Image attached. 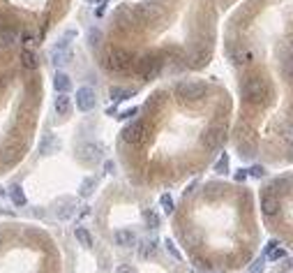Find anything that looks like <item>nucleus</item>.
<instances>
[{"label":"nucleus","instance_id":"nucleus-1","mask_svg":"<svg viewBox=\"0 0 293 273\" xmlns=\"http://www.w3.org/2000/svg\"><path fill=\"white\" fill-rule=\"evenodd\" d=\"M240 91H243V97L247 104H263V102L270 97V86L261 74L247 76V79L243 81Z\"/></svg>","mask_w":293,"mask_h":273},{"label":"nucleus","instance_id":"nucleus-2","mask_svg":"<svg viewBox=\"0 0 293 273\" xmlns=\"http://www.w3.org/2000/svg\"><path fill=\"white\" fill-rule=\"evenodd\" d=\"M208 93V86L203 81H180L175 86V97L183 102H201Z\"/></svg>","mask_w":293,"mask_h":273},{"label":"nucleus","instance_id":"nucleus-3","mask_svg":"<svg viewBox=\"0 0 293 273\" xmlns=\"http://www.w3.org/2000/svg\"><path fill=\"white\" fill-rule=\"evenodd\" d=\"M104 65H106V70H111V72H127V70H132L136 63H134V56H132L129 51L111 49L104 58Z\"/></svg>","mask_w":293,"mask_h":273},{"label":"nucleus","instance_id":"nucleus-4","mask_svg":"<svg viewBox=\"0 0 293 273\" xmlns=\"http://www.w3.org/2000/svg\"><path fill=\"white\" fill-rule=\"evenodd\" d=\"M79 160L83 165H97V162L104 160V146L97 142H85L79 146Z\"/></svg>","mask_w":293,"mask_h":273},{"label":"nucleus","instance_id":"nucleus-5","mask_svg":"<svg viewBox=\"0 0 293 273\" xmlns=\"http://www.w3.org/2000/svg\"><path fill=\"white\" fill-rule=\"evenodd\" d=\"M224 139H226V130H224V125H219V123L210 125L208 130L201 134V144H203L208 151H217L224 144Z\"/></svg>","mask_w":293,"mask_h":273},{"label":"nucleus","instance_id":"nucleus-6","mask_svg":"<svg viewBox=\"0 0 293 273\" xmlns=\"http://www.w3.org/2000/svg\"><path fill=\"white\" fill-rule=\"evenodd\" d=\"M134 67H136V72H139L141 79L150 81V79H155V76L162 72V58H157V56H145V58H141V61H136Z\"/></svg>","mask_w":293,"mask_h":273},{"label":"nucleus","instance_id":"nucleus-7","mask_svg":"<svg viewBox=\"0 0 293 273\" xmlns=\"http://www.w3.org/2000/svg\"><path fill=\"white\" fill-rule=\"evenodd\" d=\"M74 100H76V109L79 112H93L95 109V104H97V95H95V91L90 86H81L79 91H76V95H74Z\"/></svg>","mask_w":293,"mask_h":273},{"label":"nucleus","instance_id":"nucleus-8","mask_svg":"<svg viewBox=\"0 0 293 273\" xmlns=\"http://www.w3.org/2000/svg\"><path fill=\"white\" fill-rule=\"evenodd\" d=\"M145 132H148V125H145L143 121L129 123V125L123 130V142H127V144H141V142H143V137H145Z\"/></svg>","mask_w":293,"mask_h":273},{"label":"nucleus","instance_id":"nucleus-9","mask_svg":"<svg viewBox=\"0 0 293 273\" xmlns=\"http://www.w3.org/2000/svg\"><path fill=\"white\" fill-rule=\"evenodd\" d=\"M49 58H51V63H53L55 67L65 65V63H67V58H70V44H67L65 40H60L55 46H51Z\"/></svg>","mask_w":293,"mask_h":273},{"label":"nucleus","instance_id":"nucleus-10","mask_svg":"<svg viewBox=\"0 0 293 273\" xmlns=\"http://www.w3.org/2000/svg\"><path fill=\"white\" fill-rule=\"evenodd\" d=\"M136 14H139L141 21H155L162 16V7L157 3H150V0H143L139 7H136Z\"/></svg>","mask_w":293,"mask_h":273},{"label":"nucleus","instance_id":"nucleus-11","mask_svg":"<svg viewBox=\"0 0 293 273\" xmlns=\"http://www.w3.org/2000/svg\"><path fill=\"white\" fill-rule=\"evenodd\" d=\"M261 211H263V215L273 217L279 211V199L273 193H263L261 195Z\"/></svg>","mask_w":293,"mask_h":273},{"label":"nucleus","instance_id":"nucleus-12","mask_svg":"<svg viewBox=\"0 0 293 273\" xmlns=\"http://www.w3.org/2000/svg\"><path fill=\"white\" fill-rule=\"evenodd\" d=\"M229 53H231V61H233L236 65H247V63H252V51H249L247 46H243V44L233 46Z\"/></svg>","mask_w":293,"mask_h":273},{"label":"nucleus","instance_id":"nucleus-13","mask_svg":"<svg viewBox=\"0 0 293 273\" xmlns=\"http://www.w3.org/2000/svg\"><path fill=\"white\" fill-rule=\"evenodd\" d=\"M113 241L120 248H132L136 243V236H134V232H129V229H118V232L113 234Z\"/></svg>","mask_w":293,"mask_h":273},{"label":"nucleus","instance_id":"nucleus-14","mask_svg":"<svg viewBox=\"0 0 293 273\" xmlns=\"http://www.w3.org/2000/svg\"><path fill=\"white\" fill-rule=\"evenodd\" d=\"M76 213V204L72 202V199H67V202H60L58 208H55V215H58V220H70V217H74Z\"/></svg>","mask_w":293,"mask_h":273},{"label":"nucleus","instance_id":"nucleus-15","mask_svg":"<svg viewBox=\"0 0 293 273\" xmlns=\"http://www.w3.org/2000/svg\"><path fill=\"white\" fill-rule=\"evenodd\" d=\"M21 157V146H5L3 151H0V160H3V165H14L16 160Z\"/></svg>","mask_w":293,"mask_h":273},{"label":"nucleus","instance_id":"nucleus-16","mask_svg":"<svg viewBox=\"0 0 293 273\" xmlns=\"http://www.w3.org/2000/svg\"><path fill=\"white\" fill-rule=\"evenodd\" d=\"M53 88H55L58 93H70V88H72L70 74H65V72H55V76H53Z\"/></svg>","mask_w":293,"mask_h":273},{"label":"nucleus","instance_id":"nucleus-17","mask_svg":"<svg viewBox=\"0 0 293 273\" xmlns=\"http://www.w3.org/2000/svg\"><path fill=\"white\" fill-rule=\"evenodd\" d=\"M16 40H19V33H16L14 28H3V31H0V46H3V49L16 44Z\"/></svg>","mask_w":293,"mask_h":273},{"label":"nucleus","instance_id":"nucleus-18","mask_svg":"<svg viewBox=\"0 0 293 273\" xmlns=\"http://www.w3.org/2000/svg\"><path fill=\"white\" fill-rule=\"evenodd\" d=\"M53 106H55V112H58L60 116H67V114H70V109H72V102H70V97H67V93H58Z\"/></svg>","mask_w":293,"mask_h":273},{"label":"nucleus","instance_id":"nucleus-19","mask_svg":"<svg viewBox=\"0 0 293 273\" xmlns=\"http://www.w3.org/2000/svg\"><path fill=\"white\" fill-rule=\"evenodd\" d=\"M155 253H157V241L155 238H148V241H143L139 245V255H141V259H150V257H155Z\"/></svg>","mask_w":293,"mask_h":273},{"label":"nucleus","instance_id":"nucleus-20","mask_svg":"<svg viewBox=\"0 0 293 273\" xmlns=\"http://www.w3.org/2000/svg\"><path fill=\"white\" fill-rule=\"evenodd\" d=\"M55 148H58V139H55V134H46L44 139L40 142V153H42V155H49V153H53Z\"/></svg>","mask_w":293,"mask_h":273},{"label":"nucleus","instance_id":"nucleus-21","mask_svg":"<svg viewBox=\"0 0 293 273\" xmlns=\"http://www.w3.org/2000/svg\"><path fill=\"white\" fill-rule=\"evenodd\" d=\"M109 95H111V100H113V102H123V100H127V97L134 95V91H129V88H120V86H111Z\"/></svg>","mask_w":293,"mask_h":273},{"label":"nucleus","instance_id":"nucleus-22","mask_svg":"<svg viewBox=\"0 0 293 273\" xmlns=\"http://www.w3.org/2000/svg\"><path fill=\"white\" fill-rule=\"evenodd\" d=\"M74 236H76V241H79L83 248H93V236H90V232L85 227H76Z\"/></svg>","mask_w":293,"mask_h":273},{"label":"nucleus","instance_id":"nucleus-23","mask_svg":"<svg viewBox=\"0 0 293 273\" xmlns=\"http://www.w3.org/2000/svg\"><path fill=\"white\" fill-rule=\"evenodd\" d=\"M21 65H23L25 70H35V67H37V56H35V51L23 49V53H21Z\"/></svg>","mask_w":293,"mask_h":273},{"label":"nucleus","instance_id":"nucleus-24","mask_svg":"<svg viewBox=\"0 0 293 273\" xmlns=\"http://www.w3.org/2000/svg\"><path fill=\"white\" fill-rule=\"evenodd\" d=\"M282 74H284V79L293 86V53H288V56L282 61Z\"/></svg>","mask_w":293,"mask_h":273},{"label":"nucleus","instance_id":"nucleus-25","mask_svg":"<svg viewBox=\"0 0 293 273\" xmlns=\"http://www.w3.org/2000/svg\"><path fill=\"white\" fill-rule=\"evenodd\" d=\"M10 197H12V202H14L16 206H25V195H23V190H21V185L10 187Z\"/></svg>","mask_w":293,"mask_h":273},{"label":"nucleus","instance_id":"nucleus-26","mask_svg":"<svg viewBox=\"0 0 293 273\" xmlns=\"http://www.w3.org/2000/svg\"><path fill=\"white\" fill-rule=\"evenodd\" d=\"M208 58H210V51L203 49V51H199V53H194V56L189 58V61H192L189 65H192V67H203L206 63H208Z\"/></svg>","mask_w":293,"mask_h":273},{"label":"nucleus","instance_id":"nucleus-27","mask_svg":"<svg viewBox=\"0 0 293 273\" xmlns=\"http://www.w3.org/2000/svg\"><path fill=\"white\" fill-rule=\"evenodd\" d=\"M95 185H97V178L88 176L83 183H81V187H79V195H81V197H88V195H93Z\"/></svg>","mask_w":293,"mask_h":273},{"label":"nucleus","instance_id":"nucleus-28","mask_svg":"<svg viewBox=\"0 0 293 273\" xmlns=\"http://www.w3.org/2000/svg\"><path fill=\"white\" fill-rule=\"evenodd\" d=\"M282 139H284V144H286V146L293 148V121L291 123H284V125H282Z\"/></svg>","mask_w":293,"mask_h":273},{"label":"nucleus","instance_id":"nucleus-29","mask_svg":"<svg viewBox=\"0 0 293 273\" xmlns=\"http://www.w3.org/2000/svg\"><path fill=\"white\" fill-rule=\"evenodd\" d=\"M143 220H145V225H148L150 229H157L159 227V215L155 211H148V208H145V211H143Z\"/></svg>","mask_w":293,"mask_h":273},{"label":"nucleus","instance_id":"nucleus-30","mask_svg":"<svg viewBox=\"0 0 293 273\" xmlns=\"http://www.w3.org/2000/svg\"><path fill=\"white\" fill-rule=\"evenodd\" d=\"M159 204H162V208H164V213H173V199H171V195H162L159 197Z\"/></svg>","mask_w":293,"mask_h":273},{"label":"nucleus","instance_id":"nucleus-31","mask_svg":"<svg viewBox=\"0 0 293 273\" xmlns=\"http://www.w3.org/2000/svg\"><path fill=\"white\" fill-rule=\"evenodd\" d=\"M164 248L169 250V255H171V257H173V259H183V255H180V250L173 245V241H171V238H166V241H164Z\"/></svg>","mask_w":293,"mask_h":273},{"label":"nucleus","instance_id":"nucleus-32","mask_svg":"<svg viewBox=\"0 0 293 273\" xmlns=\"http://www.w3.org/2000/svg\"><path fill=\"white\" fill-rule=\"evenodd\" d=\"M226 169H229V157L222 155V157H219V162L215 165V172H217V174H226Z\"/></svg>","mask_w":293,"mask_h":273},{"label":"nucleus","instance_id":"nucleus-33","mask_svg":"<svg viewBox=\"0 0 293 273\" xmlns=\"http://www.w3.org/2000/svg\"><path fill=\"white\" fill-rule=\"evenodd\" d=\"M266 255H268L270 262H277V259H284V257H286V253H284L282 248H279V250H277V248H273V250H268Z\"/></svg>","mask_w":293,"mask_h":273},{"label":"nucleus","instance_id":"nucleus-34","mask_svg":"<svg viewBox=\"0 0 293 273\" xmlns=\"http://www.w3.org/2000/svg\"><path fill=\"white\" fill-rule=\"evenodd\" d=\"M247 273H263V259H256V262H252V266H249Z\"/></svg>","mask_w":293,"mask_h":273},{"label":"nucleus","instance_id":"nucleus-35","mask_svg":"<svg viewBox=\"0 0 293 273\" xmlns=\"http://www.w3.org/2000/svg\"><path fill=\"white\" fill-rule=\"evenodd\" d=\"M249 176H254V178H261V176H266V169H263V167H258V165H256V167H252V169H249Z\"/></svg>","mask_w":293,"mask_h":273},{"label":"nucleus","instance_id":"nucleus-36","mask_svg":"<svg viewBox=\"0 0 293 273\" xmlns=\"http://www.w3.org/2000/svg\"><path fill=\"white\" fill-rule=\"evenodd\" d=\"M88 40H90V46H97V44H100V33H97V31H90Z\"/></svg>","mask_w":293,"mask_h":273},{"label":"nucleus","instance_id":"nucleus-37","mask_svg":"<svg viewBox=\"0 0 293 273\" xmlns=\"http://www.w3.org/2000/svg\"><path fill=\"white\" fill-rule=\"evenodd\" d=\"M115 273H136V271H134L132 266H127V264H123V266L115 268Z\"/></svg>","mask_w":293,"mask_h":273},{"label":"nucleus","instance_id":"nucleus-38","mask_svg":"<svg viewBox=\"0 0 293 273\" xmlns=\"http://www.w3.org/2000/svg\"><path fill=\"white\" fill-rule=\"evenodd\" d=\"M249 176V172H245V169H240L238 174H236V181H245V178Z\"/></svg>","mask_w":293,"mask_h":273},{"label":"nucleus","instance_id":"nucleus-39","mask_svg":"<svg viewBox=\"0 0 293 273\" xmlns=\"http://www.w3.org/2000/svg\"><path fill=\"white\" fill-rule=\"evenodd\" d=\"M134 114H136V109H127V112H123L118 118H132V116H134Z\"/></svg>","mask_w":293,"mask_h":273},{"label":"nucleus","instance_id":"nucleus-40","mask_svg":"<svg viewBox=\"0 0 293 273\" xmlns=\"http://www.w3.org/2000/svg\"><path fill=\"white\" fill-rule=\"evenodd\" d=\"M23 40H25V44H28V46H30V44H35V35H30V33L23 37Z\"/></svg>","mask_w":293,"mask_h":273},{"label":"nucleus","instance_id":"nucleus-41","mask_svg":"<svg viewBox=\"0 0 293 273\" xmlns=\"http://www.w3.org/2000/svg\"><path fill=\"white\" fill-rule=\"evenodd\" d=\"M288 268H293V259H288Z\"/></svg>","mask_w":293,"mask_h":273},{"label":"nucleus","instance_id":"nucleus-42","mask_svg":"<svg viewBox=\"0 0 293 273\" xmlns=\"http://www.w3.org/2000/svg\"><path fill=\"white\" fill-rule=\"evenodd\" d=\"M210 273H222V271H210Z\"/></svg>","mask_w":293,"mask_h":273},{"label":"nucleus","instance_id":"nucleus-43","mask_svg":"<svg viewBox=\"0 0 293 273\" xmlns=\"http://www.w3.org/2000/svg\"><path fill=\"white\" fill-rule=\"evenodd\" d=\"M277 273H279V271H277Z\"/></svg>","mask_w":293,"mask_h":273}]
</instances>
